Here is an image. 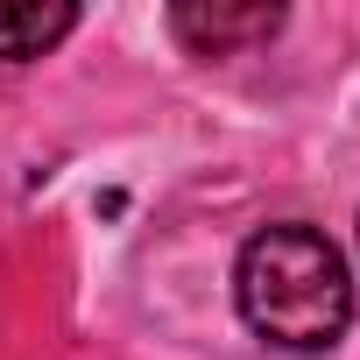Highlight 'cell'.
<instances>
[{
  "mask_svg": "<svg viewBox=\"0 0 360 360\" xmlns=\"http://www.w3.org/2000/svg\"><path fill=\"white\" fill-rule=\"evenodd\" d=\"M233 304L240 325L283 353H332L353 325V269L339 240L304 219L255 226L233 255Z\"/></svg>",
  "mask_w": 360,
  "mask_h": 360,
  "instance_id": "cell-1",
  "label": "cell"
},
{
  "mask_svg": "<svg viewBox=\"0 0 360 360\" xmlns=\"http://www.w3.org/2000/svg\"><path fill=\"white\" fill-rule=\"evenodd\" d=\"M78 29L71 0H0V64H36Z\"/></svg>",
  "mask_w": 360,
  "mask_h": 360,
  "instance_id": "cell-3",
  "label": "cell"
},
{
  "mask_svg": "<svg viewBox=\"0 0 360 360\" xmlns=\"http://www.w3.org/2000/svg\"><path fill=\"white\" fill-rule=\"evenodd\" d=\"M276 29H283V8H212V0L169 8V36L191 57H240V50H262Z\"/></svg>",
  "mask_w": 360,
  "mask_h": 360,
  "instance_id": "cell-2",
  "label": "cell"
}]
</instances>
